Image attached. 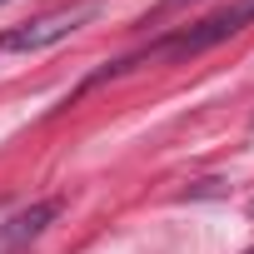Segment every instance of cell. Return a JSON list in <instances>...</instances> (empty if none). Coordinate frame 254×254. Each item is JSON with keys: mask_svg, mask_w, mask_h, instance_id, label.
<instances>
[{"mask_svg": "<svg viewBox=\"0 0 254 254\" xmlns=\"http://www.w3.org/2000/svg\"><path fill=\"white\" fill-rule=\"evenodd\" d=\"M0 5H10V0H0Z\"/></svg>", "mask_w": 254, "mask_h": 254, "instance_id": "277c9868", "label": "cell"}, {"mask_svg": "<svg viewBox=\"0 0 254 254\" xmlns=\"http://www.w3.org/2000/svg\"><path fill=\"white\" fill-rule=\"evenodd\" d=\"M90 15H95L90 0H85V5H70V10H50V15H40V20H30V25L10 30L5 40H0V50H5V55H35V50H45V45H55V40L75 35Z\"/></svg>", "mask_w": 254, "mask_h": 254, "instance_id": "6da1fadb", "label": "cell"}, {"mask_svg": "<svg viewBox=\"0 0 254 254\" xmlns=\"http://www.w3.org/2000/svg\"><path fill=\"white\" fill-rule=\"evenodd\" d=\"M60 214V204L55 199H40V204H30V209H20V214H10L5 224H0V254H20L30 239H40L45 234V224Z\"/></svg>", "mask_w": 254, "mask_h": 254, "instance_id": "3957f363", "label": "cell"}, {"mask_svg": "<svg viewBox=\"0 0 254 254\" xmlns=\"http://www.w3.org/2000/svg\"><path fill=\"white\" fill-rule=\"evenodd\" d=\"M249 20H254V0H239V5H229L224 15H214V20H204V25H194V30L175 35V40H165L160 50H170V55H194V50H209V45L229 40V35H234V30H244Z\"/></svg>", "mask_w": 254, "mask_h": 254, "instance_id": "7a4b0ae2", "label": "cell"}, {"mask_svg": "<svg viewBox=\"0 0 254 254\" xmlns=\"http://www.w3.org/2000/svg\"><path fill=\"white\" fill-rule=\"evenodd\" d=\"M244 254H254V249H244Z\"/></svg>", "mask_w": 254, "mask_h": 254, "instance_id": "5b68a950", "label": "cell"}]
</instances>
